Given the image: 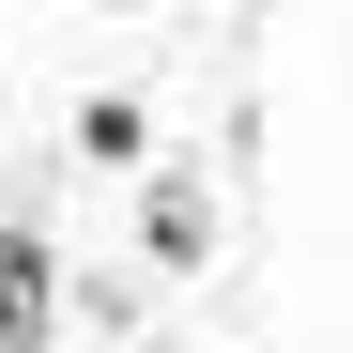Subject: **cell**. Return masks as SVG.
Here are the masks:
<instances>
[{"label":"cell","instance_id":"cell-3","mask_svg":"<svg viewBox=\"0 0 353 353\" xmlns=\"http://www.w3.org/2000/svg\"><path fill=\"white\" fill-rule=\"evenodd\" d=\"M77 154H92V169H139V154H154V108H139V92H92V108H77Z\"/></svg>","mask_w":353,"mask_h":353},{"label":"cell","instance_id":"cell-1","mask_svg":"<svg viewBox=\"0 0 353 353\" xmlns=\"http://www.w3.org/2000/svg\"><path fill=\"white\" fill-rule=\"evenodd\" d=\"M46 338H62V246L0 230V353H46Z\"/></svg>","mask_w":353,"mask_h":353},{"label":"cell","instance_id":"cell-4","mask_svg":"<svg viewBox=\"0 0 353 353\" xmlns=\"http://www.w3.org/2000/svg\"><path fill=\"white\" fill-rule=\"evenodd\" d=\"M92 16H123V0H92Z\"/></svg>","mask_w":353,"mask_h":353},{"label":"cell","instance_id":"cell-2","mask_svg":"<svg viewBox=\"0 0 353 353\" xmlns=\"http://www.w3.org/2000/svg\"><path fill=\"white\" fill-rule=\"evenodd\" d=\"M139 246H154L169 276L215 261V185H200V169H154V185H139Z\"/></svg>","mask_w":353,"mask_h":353}]
</instances>
